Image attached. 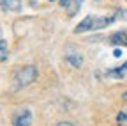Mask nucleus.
Here are the masks:
<instances>
[{
  "label": "nucleus",
  "instance_id": "obj_13",
  "mask_svg": "<svg viewBox=\"0 0 127 126\" xmlns=\"http://www.w3.org/2000/svg\"><path fill=\"white\" fill-rule=\"evenodd\" d=\"M122 100H124V101H127V91H125V92L122 94Z\"/></svg>",
  "mask_w": 127,
  "mask_h": 126
},
{
  "label": "nucleus",
  "instance_id": "obj_14",
  "mask_svg": "<svg viewBox=\"0 0 127 126\" xmlns=\"http://www.w3.org/2000/svg\"><path fill=\"white\" fill-rule=\"evenodd\" d=\"M50 2H57V0H50Z\"/></svg>",
  "mask_w": 127,
  "mask_h": 126
},
{
  "label": "nucleus",
  "instance_id": "obj_15",
  "mask_svg": "<svg viewBox=\"0 0 127 126\" xmlns=\"http://www.w3.org/2000/svg\"><path fill=\"white\" fill-rule=\"evenodd\" d=\"M125 2H127V0H125Z\"/></svg>",
  "mask_w": 127,
  "mask_h": 126
},
{
  "label": "nucleus",
  "instance_id": "obj_12",
  "mask_svg": "<svg viewBox=\"0 0 127 126\" xmlns=\"http://www.w3.org/2000/svg\"><path fill=\"white\" fill-rule=\"evenodd\" d=\"M113 55H115V57H120V55H122V50H115Z\"/></svg>",
  "mask_w": 127,
  "mask_h": 126
},
{
  "label": "nucleus",
  "instance_id": "obj_6",
  "mask_svg": "<svg viewBox=\"0 0 127 126\" xmlns=\"http://www.w3.org/2000/svg\"><path fill=\"white\" fill-rule=\"evenodd\" d=\"M109 44H113V46H127V30H120V32L111 34Z\"/></svg>",
  "mask_w": 127,
  "mask_h": 126
},
{
  "label": "nucleus",
  "instance_id": "obj_10",
  "mask_svg": "<svg viewBox=\"0 0 127 126\" xmlns=\"http://www.w3.org/2000/svg\"><path fill=\"white\" fill-rule=\"evenodd\" d=\"M7 60V41L2 39V62Z\"/></svg>",
  "mask_w": 127,
  "mask_h": 126
},
{
  "label": "nucleus",
  "instance_id": "obj_11",
  "mask_svg": "<svg viewBox=\"0 0 127 126\" xmlns=\"http://www.w3.org/2000/svg\"><path fill=\"white\" fill-rule=\"evenodd\" d=\"M57 126H74L72 123H65V121H62V123H58Z\"/></svg>",
  "mask_w": 127,
  "mask_h": 126
},
{
  "label": "nucleus",
  "instance_id": "obj_3",
  "mask_svg": "<svg viewBox=\"0 0 127 126\" xmlns=\"http://www.w3.org/2000/svg\"><path fill=\"white\" fill-rule=\"evenodd\" d=\"M30 124H32V112L28 108L20 110V112L12 117V126H30Z\"/></svg>",
  "mask_w": 127,
  "mask_h": 126
},
{
  "label": "nucleus",
  "instance_id": "obj_4",
  "mask_svg": "<svg viewBox=\"0 0 127 126\" xmlns=\"http://www.w3.org/2000/svg\"><path fill=\"white\" fill-rule=\"evenodd\" d=\"M60 7L65 11L69 16H74L76 11L79 9V4H81V0H58Z\"/></svg>",
  "mask_w": 127,
  "mask_h": 126
},
{
  "label": "nucleus",
  "instance_id": "obj_5",
  "mask_svg": "<svg viewBox=\"0 0 127 126\" xmlns=\"http://www.w3.org/2000/svg\"><path fill=\"white\" fill-rule=\"evenodd\" d=\"M65 60L69 62L72 68H81L83 66V57H81V53L76 52V50H69L65 53Z\"/></svg>",
  "mask_w": 127,
  "mask_h": 126
},
{
  "label": "nucleus",
  "instance_id": "obj_1",
  "mask_svg": "<svg viewBox=\"0 0 127 126\" xmlns=\"http://www.w3.org/2000/svg\"><path fill=\"white\" fill-rule=\"evenodd\" d=\"M118 18L117 14H111V16H94V14H88L85 16L81 21H79L74 27V34H83V32H92V30H101L104 27H109L111 23H115Z\"/></svg>",
  "mask_w": 127,
  "mask_h": 126
},
{
  "label": "nucleus",
  "instance_id": "obj_7",
  "mask_svg": "<svg viewBox=\"0 0 127 126\" xmlns=\"http://www.w3.org/2000/svg\"><path fill=\"white\" fill-rule=\"evenodd\" d=\"M0 2H2L4 11H11V12L21 11V0H0Z\"/></svg>",
  "mask_w": 127,
  "mask_h": 126
},
{
  "label": "nucleus",
  "instance_id": "obj_9",
  "mask_svg": "<svg viewBox=\"0 0 127 126\" xmlns=\"http://www.w3.org/2000/svg\"><path fill=\"white\" fill-rule=\"evenodd\" d=\"M117 126H127V112H120L117 116Z\"/></svg>",
  "mask_w": 127,
  "mask_h": 126
},
{
  "label": "nucleus",
  "instance_id": "obj_8",
  "mask_svg": "<svg viewBox=\"0 0 127 126\" xmlns=\"http://www.w3.org/2000/svg\"><path fill=\"white\" fill-rule=\"evenodd\" d=\"M125 73H127V62H125L124 66H120V68L109 69V71H108V76H109V78H115V80H122V78L125 76Z\"/></svg>",
  "mask_w": 127,
  "mask_h": 126
},
{
  "label": "nucleus",
  "instance_id": "obj_2",
  "mask_svg": "<svg viewBox=\"0 0 127 126\" xmlns=\"http://www.w3.org/2000/svg\"><path fill=\"white\" fill-rule=\"evenodd\" d=\"M39 76V71L35 66H25L18 71V75H16V80H18V85L20 87H25L28 84H32L35 80V78Z\"/></svg>",
  "mask_w": 127,
  "mask_h": 126
}]
</instances>
